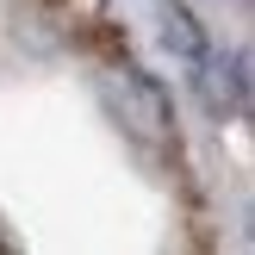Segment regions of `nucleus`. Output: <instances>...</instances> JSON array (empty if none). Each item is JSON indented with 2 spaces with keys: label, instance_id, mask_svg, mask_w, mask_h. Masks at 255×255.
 I'll return each instance as SVG.
<instances>
[{
  "label": "nucleus",
  "instance_id": "obj_1",
  "mask_svg": "<svg viewBox=\"0 0 255 255\" xmlns=\"http://www.w3.org/2000/svg\"><path fill=\"white\" fill-rule=\"evenodd\" d=\"M162 19H168V25H162V37H168V50H181L187 62H199V56L212 50V44H206V31L193 25V12H187L181 0H162Z\"/></svg>",
  "mask_w": 255,
  "mask_h": 255
},
{
  "label": "nucleus",
  "instance_id": "obj_2",
  "mask_svg": "<svg viewBox=\"0 0 255 255\" xmlns=\"http://www.w3.org/2000/svg\"><path fill=\"white\" fill-rule=\"evenodd\" d=\"M0 249H6V237H0Z\"/></svg>",
  "mask_w": 255,
  "mask_h": 255
}]
</instances>
